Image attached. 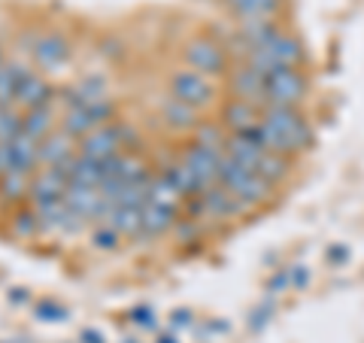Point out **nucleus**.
Here are the masks:
<instances>
[{"label": "nucleus", "mask_w": 364, "mask_h": 343, "mask_svg": "<svg viewBox=\"0 0 364 343\" xmlns=\"http://www.w3.org/2000/svg\"><path fill=\"white\" fill-rule=\"evenodd\" d=\"M13 343H18V340H13Z\"/></svg>", "instance_id": "79ce46f5"}, {"label": "nucleus", "mask_w": 364, "mask_h": 343, "mask_svg": "<svg viewBox=\"0 0 364 343\" xmlns=\"http://www.w3.org/2000/svg\"><path fill=\"white\" fill-rule=\"evenodd\" d=\"M55 97H58V91H55V85L49 83V79H46L43 73H37V70H31L28 79L18 88L13 107H18L21 112H25V110H37V107H52Z\"/></svg>", "instance_id": "dca6fc26"}, {"label": "nucleus", "mask_w": 364, "mask_h": 343, "mask_svg": "<svg viewBox=\"0 0 364 343\" xmlns=\"http://www.w3.org/2000/svg\"><path fill=\"white\" fill-rule=\"evenodd\" d=\"M70 179H67L58 167H37L31 174V189H28V204L31 207H43V204L61 201Z\"/></svg>", "instance_id": "f8f14e48"}, {"label": "nucleus", "mask_w": 364, "mask_h": 343, "mask_svg": "<svg viewBox=\"0 0 364 343\" xmlns=\"http://www.w3.org/2000/svg\"><path fill=\"white\" fill-rule=\"evenodd\" d=\"M225 79H228V95L231 97L249 100V104L264 110V73L258 67H252L249 61H234Z\"/></svg>", "instance_id": "9d476101"}, {"label": "nucleus", "mask_w": 364, "mask_h": 343, "mask_svg": "<svg viewBox=\"0 0 364 343\" xmlns=\"http://www.w3.org/2000/svg\"><path fill=\"white\" fill-rule=\"evenodd\" d=\"M28 189H31V174L9 170V174L0 176V204H21V201H28Z\"/></svg>", "instance_id": "bb28decb"}, {"label": "nucleus", "mask_w": 364, "mask_h": 343, "mask_svg": "<svg viewBox=\"0 0 364 343\" xmlns=\"http://www.w3.org/2000/svg\"><path fill=\"white\" fill-rule=\"evenodd\" d=\"M28 298V295H25V289H13V292H9V304H21V301H25Z\"/></svg>", "instance_id": "4c0bfd02"}, {"label": "nucleus", "mask_w": 364, "mask_h": 343, "mask_svg": "<svg viewBox=\"0 0 364 343\" xmlns=\"http://www.w3.org/2000/svg\"><path fill=\"white\" fill-rule=\"evenodd\" d=\"M131 143H136L134 128H128L124 122H107L79 140V152L95 158V162H109L122 152H131Z\"/></svg>", "instance_id": "0eeeda50"}, {"label": "nucleus", "mask_w": 364, "mask_h": 343, "mask_svg": "<svg viewBox=\"0 0 364 343\" xmlns=\"http://www.w3.org/2000/svg\"><path fill=\"white\" fill-rule=\"evenodd\" d=\"M4 61H6V55H4V49H0V67H4Z\"/></svg>", "instance_id": "ea45409f"}, {"label": "nucleus", "mask_w": 364, "mask_h": 343, "mask_svg": "<svg viewBox=\"0 0 364 343\" xmlns=\"http://www.w3.org/2000/svg\"><path fill=\"white\" fill-rule=\"evenodd\" d=\"M76 152H79L76 137H70L64 128H55L49 137L40 140V167H58L64 174V167L73 162Z\"/></svg>", "instance_id": "ddd939ff"}, {"label": "nucleus", "mask_w": 364, "mask_h": 343, "mask_svg": "<svg viewBox=\"0 0 364 343\" xmlns=\"http://www.w3.org/2000/svg\"><path fill=\"white\" fill-rule=\"evenodd\" d=\"M31 67L21 64V61H4L0 67V107H13V100L18 95L21 83L28 79Z\"/></svg>", "instance_id": "5701e85b"}, {"label": "nucleus", "mask_w": 364, "mask_h": 343, "mask_svg": "<svg viewBox=\"0 0 364 343\" xmlns=\"http://www.w3.org/2000/svg\"><path fill=\"white\" fill-rule=\"evenodd\" d=\"M289 273H291V285H304V283H306V270H301V265L291 268Z\"/></svg>", "instance_id": "e433bc0d"}, {"label": "nucleus", "mask_w": 364, "mask_h": 343, "mask_svg": "<svg viewBox=\"0 0 364 343\" xmlns=\"http://www.w3.org/2000/svg\"><path fill=\"white\" fill-rule=\"evenodd\" d=\"M107 122H116V104L109 100H97V104H76V107H64V116H61V128L82 140L85 134H91L95 128Z\"/></svg>", "instance_id": "6e6552de"}, {"label": "nucleus", "mask_w": 364, "mask_h": 343, "mask_svg": "<svg viewBox=\"0 0 364 343\" xmlns=\"http://www.w3.org/2000/svg\"><path fill=\"white\" fill-rule=\"evenodd\" d=\"M170 322H173L176 328L179 325H191V313L188 310H173V319H170Z\"/></svg>", "instance_id": "c9c22d12"}, {"label": "nucleus", "mask_w": 364, "mask_h": 343, "mask_svg": "<svg viewBox=\"0 0 364 343\" xmlns=\"http://www.w3.org/2000/svg\"><path fill=\"white\" fill-rule=\"evenodd\" d=\"M9 158H13V170L33 174L40 167V140H33L21 131L16 140H9Z\"/></svg>", "instance_id": "4be33fe9"}, {"label": "nucleus", "mask_w": 364, "mask_h": 343, "mask_svg": "<svg viewBox=\"0 0 364 343\" xmlns=\"http://www.w3.org/2000/svg\"><path fill=\"white\" fill-rule=\"evenodd\" d=\"M219 186H225L228 191H231L234 198L240 201L249 213H252L255 207H261V204L273 201V194H277V189H273L270 182L261 179V176L255 174V170H249V167H243V164L231 162L228 155H222Z\"/></svg>", "instance_id": "f03ea898"}, {"label": "nucleus", "mask_w": 364, "mask_h": 343, "mask_svg": "<svg viewBox=\"0 0 364 343\" xmlns=\"http://www.w3.org/2000/svg\"><path fill=\"white\" fill-rule=\"evenodd\" d=\"M286 0H222V6L237 21L246 19H277Z\"/></svg>", "instance_id": "aec40b11"}, {"label": "nucleus", "mask_w": 364, "mask_h": 343, "mask_svg": "<svg viewBox=\"0 0 364 343\" xmlns=\"http://www.w3.org/2000/svg\"><path fill=\"white\" fill-rule=\"evenodd\" d=\"M104 222L122 237H143V207H116Z\"/></svg>", "instance_id": "b1692460"}, {"label": "nucleus", "mask_w": 364, "mask_h": 343, "mask_svg": "<svg viewBox=\"0 0 364 343\" xmlns=\"http://www.w3.org/2000/svg\"><path fill=\"white\" fill-rule=\"evenodd\" d=\"M21 134V110L18 107H0V143H9Z\"/></svg>", "instance_id": "c85d7f7f"}, {"label": "nucleus", "mask_w": 364, "mask_h": 343, "mask_svg": "<svg viewBox=\"0 0 364 343\" xmlns=\"http://www.w3.org/2000/svg\"><path fill=\"white\" fill-rule=\"evenodd\" d=\"M222 149H213V146H203V143H195L191 140L186 149L179 152V158H182V164H186L188 170H191V176L198 179V186H200V191L203 189H210V186H215L219 182V167H222Z\"/></svg>", "instance_id": "9b49d317"}, {"label": "nucleus", "mask_w": 364, "mask_h": 343, "mask_svg": "<svg viewBox=\"0 0 364 343\" xmlns=\"http://www.w3.org/2000/svg\"><path fill=\"white\" fill-rule=\"evenodd\" d=\"M13 231L18 237H31V234H37L40 231V219H37V210L28 204V210H18L13 216Z\"/></svg>", "instance_id": "c756f323"}, {"label": "nucleus", "mask_w": 364, "mask_h": 343, "mask_svg": "<svg viewBox=\"0 0 364 343\" xmlns=\"http://www.w3.org/2000/svg\"><path fill=\"white\" fill-rule=\"evenodd\" d=\"M310 95L304 67H277L264 73V107H301Z\"/></svg>", "instance_id": "423d86ee"}, {"label": "nucleus", "mask_w": 364, "mask_h": 343, "mask_svg": "<svg viewBox=\"0 0 364 343\" xmlns=\"http://www.w3.org/2000/svg\"><path fill=\"white\" fill-rule=\"evenodd\" d=\"M33 313H37V319H43V322H64L67 319V310L55 301H37Z\"/></svg>", "instance_id": "7c9ffc66"}, {"label": "nucleus", "mask_w": 364, "mask_h": 343, "mask_svg": "<svg viewBox=\"0 0 364 343\" xmlns=\"http://www.w3.org/2000/svg\"><path fill=\"white\" fill-rule=\"evenodd\" d=\"M64 204L76 219L91 222V219H100L104 194H100V189H95V186H76V182H70L67 191H64Z\"/></svg>", "instance_id": "a211bd4d"}, {"label": "nucleus", "mask_w": 364, "mask_h": 343, "mask_svg": "<svg viewBox=\"0 0 364 343\" xmlns=\"http://www.w3.org/2000/svg\"><path fill=\"white\" fill-rule=\"evenodd\" d=\"M191 140L203 143V146H213V149H222L225 152V140H228V128L222 122H198V128L191 131Z\"/></svg>", "instance_id": "cd10ccee"}, {"label": "nucleus", "mask_w": 364, "mask_h": 343, "mask_svg": "<svg viewBox=\"0 0 364 343\" xmlns=\"http://www.w3.org/2000/svg\"><path fill=\"white\" fill-rule=\"evenodd\" d=\"M155 343H179V340H176V337H170V334H164V337H158Z\"/></svg>", "instance_id": "58836bf2"}, {"label": "nucleus", "mask_w": 364, "mask_h": 343, "mask_svg": "<svg viewBox=\"0 0 364 343\" xmlns=\"http://www.w3.org/2000/svg\"><path fill=\"white\" fill-rule=\"evenodd\" d=\"M255 174H258L261 179H264V182H270L273 189H279V182H286V179H289V174H291V158L267 149V152H264V158L258 162Z\"/></svg>", "instance_id": "393cba45"}, {"label": "nucleus", "mask_w": 364, "mask_h": 343, "mask_svg": "<svg viewBox=\"0 0 364 343\" xmlns=\"http://www.w3.org/2000/svg\"><path fill=\"white\" fill-rule=\"evenodd\" d=\"M13 170V158H9V143H0V176Z\"/></svg>", "instance_id": "72a5a7b5"}, {"label": "nucleus", "mask_w": 364, "mask_h": 343, "mask_svg": "<svg viewBox=\"0 0 364 343\" xmlns=\"http://www.w3.org/2000/svg\"><path fill=\"white\" fill-rule=\"evenodd\" d=\"M240 61H249L252 67H258L261 73H270V70H277V67H304L306 49H304L301 37H294L291 31L282 28L270 43H264L261 49L246 52Z\"/></svg>", "instance_id": "7ed1b4c3"}, {"label": "nucleus", "mask_w": 364, "mask_h": 343, "mask_svg": "<svg viewBox=\"0 0 364 343\" xmlns=\"http://www.w3.org/2000/svg\"><path fill=\"white\" fill-rule=\"evenodd\" d=\"M158 119H161V125H164L167 131H173V134H191V131L198 128V122H200V110L182 104L179 97H173L167 91V95L161 97V104H158Z\"/></svg>", "instance_id": "4468645a"}, {"label": "nucleus", "mask_w": 364, "mask_h": 343, "mask_svg": "<svg viewBox=\"0 0 364 343\" xmlns=\"http://www.w3.org/2000/svg\"><path fill=\"white\" fill-rule=\"evenodd\" d=\"M124 343H131V340H124ZM134 343H136V340H134Z\"/></svg>", "instance_id": "a19ab883"}, {"label": "nucleus", "mask_w": 364, "mask_h": 343, "mask_svg": "<svg viewBox=\"0 0 364 343\" xmlns=\"http://www.w3.org/2000/svg\"><path fill=\"white\" fill-rule=\"evenodd\" d=\"M219 122L228 128V134H246V131H255L258 122H261V107L249 104V100H237V97H228L222 110H219Z\"/></svg>", "instance_id": "f3484780"}, {"label": "nucleus", "mask_w": 364, "mask_h": 343, "mask_svg": "<svg viewBox=\"0 0 364 343\" xmlns=\"http://www.w3.org/2000/svg\"><path fill=\"white\" fill-rule=\"evenodd\" d=\"M258 137L270 152L298 158L313 146L316 134L301 107H264L258 122Z\"/></svg>", "instance_id": "f257e3e1"}, {"label": "nucleus", "mask_w": 364, "mask_h": 343, "mask_svg": "<svg viewBox=\"0 0 364 343\" xmlns=\"http://www.w3.org/2000/svg\"><path fill=\"white\" fill-rule=\"evenodd\" d=\"M97 100H109V83L100 73H85L76 79L70 88H64V107L76 104H97Z\"/></svg>", "instance_id": "6ab92c4d"}, {"label": "nucleus", "mask_w": 364, "mask_h": 343, "mask_svg": "<svg viewBox=\"0 0 364 343\" xmlns=\"http://www.w3.org/2000/svg\"><path fill=\"white\" fill-rule=\"evenodd\" d=\"M131 322H136L140 328H155L158 319H155V313L149 310V307H136V310H131Z\"/></svg>", "instance_id": "473e14b6"}, {"label": "nucleus", "mask_w": 364, "mask_h": 343, "mask_svg": "<svg viewBox=\"0 0 364 343\" xmlns=\"http://www.w3.org/2000/svg\"><path fill=\"white\" fill-rule=\"evenodd\" d=\"M58 125H55V112L52 107H37V110H25L21 112V131L33 140H43V137H49Z\"/></svg>", "instance_id": "a878e982"}, {"label": "nucleus", "mask_w": 364, "mask_h": 343, "mask_svg": "<svg viewBox=\"0 0 364 343\" xmlns=\"http://www.w3.org/2000/svg\"><path fill=\"white\" fill-rule=\"evenodd\" d=\"M182 61H186V67H191V70L207 73L213 79L225 76L234 64L225 40H215L210 33H198V37H191L186 46H182Z\"/></svg>", "instance_id": "20e7f679"}, {"label": "nucleus", "mask_w": 364, "mask_h": 343, "mask_svg": "<svg viewBox=\"0 0 364 343\" xmlns=\"http://www.w3.org/2000/svg\"><path fill=\"white\" fill-rule=\"evenodd\" d=\"M264 152H267V146L261 143L258 128L246 131V134H228V140H225V155L231 158V162L249 167V170L258 167V162L264 158Z\"/></svg>", "instance_id": "2eb2a0df"}, {"label": "nucleus", "mask_w": 364, "mask_h": 343, "mask_svg": "<svg viewBox=\"0 0 364 343\" xmlns=\"http://www.w3.org/2000/svg\"><path fill=\"white\" fill-rule=\"evenodd\" d=\"M79 343H107L104 334H100L97 328H82V334H79Z\"/></svg>", "instance_id": "f704fd0d"}, {"label": "nucleus", "mask_w": 364, "mask_h": 343, "mask_svg": "<svg viewBox=\"0 0 364 343\" xmlns=\"http://www.w3.org/2000/svg\"><path fill=\"white\" fill-rule=\"evenodd\" d=\"M167 91L173 97H179L182 104L195 107L200 112L215 107V100H219V85H215V79L207 73L191 70V67H176V70L167 76Z\"/></svg>", "instance_id": "39448f33"}, {"label": "nucleus", "mask_w": 364, "mask_h": 343, "mask_svg": "<svg viewBox=\"0 0 364 343\" xmlns=\"http://www.w3.org/2000/svg\"><path fill=\"white\" fill-rule=\"evenodd\" d=\"M28 52H31V61L37 64V70L49 73L70 61V40L58 31H43V33H33L31 37Z\"/></svg>", "instance_id": "1a4fd4ad"}, {"label": "nucleus", "mask_w": 364, "mask_h": 343, "mask_svg": "<svg viewBox=\"0 0 364 343\" xmlns=\"http://www.w3.org/2000/svg\"><path fill=\"white\" fill-rule=\"evenodd\" d=\"M119 237H122V234L116 231V228H109V225L104 222L95 234H91V243H95L97 249H116V246H119Z\"/></svg>", "instance_id": "2f4dec72"}, {"label": "nucleus", "mask_w": 364, "mask_h": 343, "mask_svg": "<svg viewBox=\"0 0 364 343\" xmlns=\"http://www.w3.org/2000/svg\"><path fill=\"white\" fill-rule=\"evenodd\" d=\"M176 222H179V210L161 207V204H152V201L143 204V237H161L167 231H173Z\"/></svg>", "instance_id": "412c9836"}]
</instances>
